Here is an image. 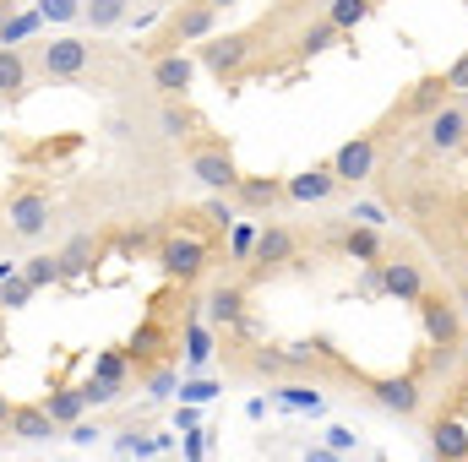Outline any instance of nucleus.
<instances>
[{"mask_svg": "<svg viewBox=\"0 0 468 462\" xmlns=\"http://www.w3.org/2000/svg\"><path fill=\"white\" fill-rule=\"evenodd\" d=\"M365 386H370V397H376L387 414H398V419H414L420 403H425V386H420L414 370H403V375H376V381H365Z\"/></svg>", "mask_w": 468, "mask_h": 462, "instance_id": "10", "label": "nucleus"}, {"mask_svg": "<svg viewBox=\"0 0 468 462\" xmlns=\"http://www.w3.org/2000/svg\"><path fill=\"white\" fill-rule=\"evenodd\" d=\"M153 125H158V136H164V142H191L202 120H197V110H191L186 99H164V104H158V115H153Z\"/></svg>", "mask_w": 468, "mask_h": 462, "instance_id": "21", "label": "nucleus"}, {"mask_svg": "<svg viewBox=\"0 0 468 462\" xmlns=\"http://www.w3.org/2000/svg\"><path fill=\"white\" fill-rule=\"evenodd\" d=\"M333 174L344 180V185H359V180H370L376 174V163H381V136L376 131H365V136H354V142H344L333 158Z\"/></svg>", "mask_w": 468, "mask_h": 462, "instance_id": "12", "label": "nucleus"}, {"mask_svg": "<svg viewBox=\"0 0 468 462\" xmlns=\"http://www.w3.org/2000/svg\"><path fill=\"white\" fill-rule=\"evenodd\" d=\"M55 430H60V425L49 419L44 403H11V419H5V436H11V441H27V446H33V441H49Z\"/></svg>", "mask_w": 468, "mask_h": 462, "instance_id": "18", "label": "nucleus"}, {"mask_svg": "<svg viewBox=\"0 0 468 462\" xmlns=\"http://www.w3.org/2000/svg\"><path fill=\"white\" fill-rule=\"evenodd\" d=\"M147 77H153L158 99H186V93H191V82H197V55H186V49L153 55V60H147Z\"/></svg>", "mask_w": 468, "mask_h": 462, "instance_id": "13", "label": "nucleus"}, {"mask_svg": "<svg viewBox=\"0 0 468 462\" xmlns=\"http://www.w3.org/2000/svg\"><path fill=\"white\" fill-rule=\"evenodd\" d=\"M447 88H452V93H468V55H458V60L447 66Z\"/></svg>", "mask_w": 468, "mask_h": 462, "instance_id": "37", "label": "nucleus"}, {"mask_svg": "<svg viewBox=\"0 0 468 462\" xmlns=\"http://www.w3.org/2000/svg\"><path fill=\"white\" fill-rule=\"evenodd\" d=\"M49 218H55V196L44 185H16L5 196V207H0V229L11 239H44Z\"/></svg>", "mask_w": 468, "mask_h": 462, "instance_id": "4", "label": "nucleus"}, {"mask_svg": "<svg viewBox=\"0 0 468 462\" xmlns=\"http://www.w3.org/2000/svg\"><path fill=\"white\" fill-rule=\"evenodd\" d=\"M447 99H458V93L447 88V71H425V77H420V82H409V93L398 99V120H420V125H425V120L436 115Z\"/></svg>", "mask_w": 468, "mask_h": 462, "instance_id": "14", "label": "nucleus"}, {"mask_svg": "<svg viewBox=\"0 0 468 462\" xmlns=\"http://www.w3.org/2000/svg\"><path fill=\"white\" fill-rule=\"evenodd\" d=\"M344 256H349V261H359V267H376V261L387 256L381 229H370V224H349V229H344Z\"/></svg>", "mask_w": 468, "mask_h": 462, "instance_id": "23", "label": "nucleus"}, {"mask_svg": "<svg viewBox=\"0 0 468 462\" xmlns=\"http://www.w3.org/2000/svg\"><path fill=\"white\" fill-rule=\"evenodd\" d=\"M420 136H425V147H431L436 158L463 152V147H468V104H463V99H447L436 115L425 120V131H420Z\"/></svg>", "mask_w": 468, "mask_h": 462, "instance_id": "8", "label": "nucleus"}, {"mask_svg": "<svg viewBox=\"0 0 468 462\" xmlns=\"http://www.w3.org/2000/svg\"><path fill=\"white\" fill-rule=\"evenodd\" d=\"M289 261H300V234L289 224H261L256 229V250H250V267L256 272H283Z\"/></svg>", "mask_w": 468, "mask_h": 462, "instance_id": "11", "label": "nucleus"}, {"mask_svg": "<svg viewBox=\"0 0 468 462\" xmlns=\"http://www.w3.org/2000/svg\"><path fill=\"white\" fill-rule=\"evenodd\" d=\"M349 224H370V229H381V224H387V207H381V202H365V196H359V202L349 207Z\"/></svg>", "mask_w": 468, "mask_h": 462, "instance_id": "36", "label": "nucleus"}, {"mask_svg": "<svg viewBox=\"0 0 468 462\" xmlns=\"http://www.w3.org/2000/svg\"><path fill=\"white\" fill-rule=\"evenodd\" d=\"M99 44H88V38H49V44H38V55H33V77H44V82H93V71H99Z\"/></svg>", "mask_w": 468, "mask_h": 462, "instance_id": "2", "label": "nucleus"}, {"mask_svg": "<svg viewBox=\"0 0 468 462\" xmlns=\"http://www.w3.org/2000/svg\"><path fill=\"white\" fill-rule=\"evenodd\" d=\"M202 213H207V224H213V229H234V224L245 218V213H239V202H234V196H218V191H207V207H202Z\"/></svg>", "mask_w": 468, "mask_h": 462, "instance_id": "30", "label": "nucleus"}, {"mask_svg": "<svg viewBox=\"0 0 468 462\" xmlns=\"http://www.w3.org/2000/svg\"><path fill=\"white\" fill-rule=\"evenodd\" d=\"M234 202H239V213L250 218V213H272V207L289 202V196H283V180H272V174H267V180H261V174H245V180L234 185Z\"/></svg>", "mask_w": 468, "mask_h": 462, "instance_id": "20", "label": "nucleus"}, {"mask_svg": "<svg viewBox=\"0 0 468 462\" xmlns=\"http://www.w3.org/2000/svg\"><path fill=\"white\" fill-rule=\"evenodd\" d=\"M376 5H381V0H327V11H322V16H327V22L349 38V33L365 22V16H370V11H376Z\"/></svg>", "mask_w": 468, "mask_h": 462, "instance_id": "27", "label": "nucleus"}, {"mask_svg": "<svg viewBox=\"0 0 468 462\" xmlns=\"http://www.w3.org/2000/svg\"><path fill=\"white\" fill-rule=\"evenodd\" d=\"M11 272H16V267H11V261H0V283H5V278H11Z\"/></svg>", "mask_w": 468, "mask_h": 462, "instance_id": "41", "label": "nucleus"}, {"mask_svg": "<svg viewBox=\"0 0 468 462\" xmlns=\"http://www.w3.org/2000/svg\"><path fill=\"white\" fill-rule=\"evenodd\" d=\"M125 359H131V353H104V359H99V370H93V381L125 386Z\"/></svg>", "mask_w": 468, "mask_h": 462, "instance_id": "35", "label": "nucleus"}, {"mask_svg": "<svg viewBox=\"0 0 468 462\" xmlns=\"http://www.w3.org/2000/svg\"><path fill=\"white\" fill-rule=\"evenodd\" d=\"M338 38H344V33H338L327 16H316L311 27H300V38H294V55H300V60H316V55H327Z\"/></svg>", "mask_w": 468, "mask_h": 462, "instance_id": "25", "label": "nucleus"}, {"mask_svg": "<svg viewBox=\"0 0 468 462\" xmlns=\"http://www.w3.org/2000/svg\"><path fill=\"white\" fill-rule=\"evenodd\" d=\"M55 256H60V283H77V278H88V272L104 261V239L82 229V234H71Z\"/></svg>", "mask_w": 468, "mask_h": 462, "instance_id": "16", "label": "nucleus"}, {"mask_svg": "<svg viewBox=\"0 0 468 462\" xmlns=\"http://www.w3.org/2000/svg\"><path fill=\"white\" fill-rule=\"evenodd\" d=\"M218 33V5L207 0H175L158 22V33L147 38V60L153 55H169V49H186V44H202Z\"/></svg>", "mask_w": 468, "mask_h": 462, "instance_id": "1", "label": "nucleus"}, {"mask_svg": "<svg viewBox=\"0 0 468 462\" xmlns=\"http://www.w3.org/2000/svg\"><path fill=\"white\" fill-rule=\"evenodd\" d=\"M27 82H33V60L11 44H0V110L22 104L27 99Z\"/></svg>", "mask_w": 468, "mask_h": 462, "instance_id": "19", "label": "nucleus"}, {"mask_svg": "<svg viewBox=\"0 0 468 462\" xmlns=\"http://www.w3.org/2000/svg\"><path fill=\"white\" fill-rule=\"evenodd\" d=\"M207 5H218V11H229V5H239V0H207Z\"/></svg>", "mask_w": 468, "mask_h": 462, "instance_id": "43", "label": "nucleus"}, {"mask_svg": "<svg viewBox=\"0 0 468 462\" xmlns=\"http://www.w3.org/2000/svg\"><path fill=\"white\" fill-rule=\"evenodd\" d=\"M38 27H44V16H38V11H11V16H5V27H0V44L22 49V38H33Z\"/></svg>", "mask_w": 468, "mask_h": 462, "instance_id": "29", "label": "nucleus"}, {"mask_svg": "<svg viewBox=\"0 0 468 462\" xmlns=\"http://www.w3.org/2000/svg\"><path fill=\"white\" fill-rule=\"evenodd\" d=\"M207 245L197 239V234H164L158 239V272L169 278V283H197L202 272H207Z\"/></svg>", "mask_w": 468, "mask_h": 462, "instance_id": "7", "label": "nucleus"}, {"mask_svg": "<svg viewBox=\"0 0 468 462\" xmlns=\"http://www.w3.org/2000/svg\"><path fill=\"white\" fill-rule=\"evenodd\" d=\"M250 250H256V224H245V218H239V224L229 229V256H234V261H250Z\"/></svg>", "mask_w": 468, "mask_h": 462, "instance_id": "34", "label": "nucleus"}, {"mask_svg": "<svg viewBox=\"0 0 468 462\" xmlns=\"http://www.w3.org/2000/svg\"><path fill=\"white\" fill-rule=\"evenodd\" d=\"M420 310V327H425V338L436 353H452V348H463V305H458V294H441V289H425V299L414 305Z\"/></svg>", "mask_w": 468, "mask_h": 462, "instance_id": "6", "label": "nucleus"}, {"mask_svg": "<svg viewBox=\"0 0 468 462\" xmlns=\"http://www.w3.org/2000/svg\"><path fill=\"white\" fill-rule=\"evenodd\" d=\"M213 364V327H202L197 316L186 321V370H207Z\"/></svg>", "mask_w": 468, "mask_h": 462, "instance_id": "28", "label": "nucleus"}, {"mask_svg": "<svg viewBox=\"0 0 468 462\" xmlns=\"http://www.w3.org/2000/svg\"><path fill=\"white\" fill-rule=\"evenodd\" d=\"M131 16V0H82V27L88 33H115Z\"/></svg>", "mask_w": 468, "mask_h": 462, "instance_id": "24", "label": "nucleus"}, {"mask_svg": "<svg viewBox=\"0 0 468 462\" xmlns=\"http://www.w3.org/2000/svg\"><path fill=\"white\" fill-rule=\"evenodd\" d=\"M22 278H27L33 289H44V283H60V256H33V261L22 267Z\"/></svg>", "mask_w": 468, "mask_h": 462, "instance_id": "32", "label": "nucleus"}, {"mask_svg": "<svg viewBox=\"0 0 468 462\" xmlns=\"http://www.w3.org/2000/svg\"><path fill=\"white\" fill-rule=\"evenodd\" d=\"M256 60V33H213L197 44V66H207L224 88H234Z\"/></svg>", "mask_w": 468, "mask_h": 462, "instance_id": "5", "label": "nucleus"}, {"mask_svg": "<svg viewBox=\"0 0 468 462\" xmlns=\"http://www.w3.org/2000/svg\"><path fill=\"white\" fill-rule=\"evenodd\" d=\"M27 299H33V283H27L22 272H11V278L0 283V310H22Z\"/></svg>", "mask_w": 468, "mask_h": 462, "instance_id": "33", "label": "nucleus"}, {"mask_svg": "<svg viewBox=\"0 0 468 462\" xmlns=\"http://www.w3.org/2000/svg\"><path fill=\"white\" fill-rule=\"evenodd\" d=\"M33 11H38L44 22H55V27L82 22V0H33Z\"/></svg>", "mask_w": 468, "mask_h": 462, "instance_id": "31", "label": "nucleus"}, {"mask_svg": "<svg viewBox=\"0 0 468 462\" xmlns=\"http://www.w3.org/2000/svg\"><path fill=\"white\" fill-rule=\"evenodd\" d=\"M458 305H463V316H468V272L458 278Z\"/></svg>", "mask_w": 468, "mask_h": 462, "instance_id": "39", "label": "nucleus"}, {"mask_svg": "<svg viewBox=\"0 0 468 462\" xmlns=\"http://www.w3.org/2000/svg\"><path fill=\"white\" fill-rule=\"evenodd\" d=\"M376 272H381V294H387V299H398V305H420V299H425V289H431L425 267H420V261H409V256H381V261H376Z\"/></svg>", "mask_w": 468, "mask_h": 462, "instance_id": "9", "label": "nucleus"}, {"mask_svg": "<svg viewBox=\"0 0 468 462\" xmlns=\"http://www.w3.org/2000/svg\"><path fill=\"white\" fill-rule=\"evenodd\" d=\"M5 419H11V403H5V392H0V430H5Z\"/></svg>", "mask_w": 468, "mask_h": 462, "instance_id": "40", "label": "nucleus"}, {"mask_svg": "<svg viewBox=\"0 0 468 462\" xmlns=\"http://www.w3.org/2000/svg\"><path fill=\"white\" fill-rule=\"evenodd\" d=\"M169 392H175V375H169V370H158V375H153V397H169Z\"/></svg>", "mask_w": 468, "mask_h": 462, "instance_id": "38", "label": "nucleus"}, {"mask_svg": "<svg viewBox=\"0 0 468 462\" xmlns=\"http://www.w3.org/2000/svg\"><path fill=\"white\" fill-rule=\"evenodd\" d=\"M5 16H11V0H0V27H5Z\"/></svg>", "mask_w": 468, "mask_h": 462, "instance_id": "42", "label": "nucleus"}, {"mask_svg": "<svg viewBox=\"0 0 468 462\" xmlns=\"http://www.w3.org/2000/svg\"><path fill=\"white\" fill-rule=\"evenodd\" d=\"M202 316L213 332H229V327H245V283H218L207 299H202Z\"/></svg>", "mask_w": 468, "mask_h": 462, "instance_id": "17", "label": "nucleus"}, {"mask_svg": "<svg viewBox=\"0 0 468 462\" xmlns=\"http://www.w3.org/2000/svg\"><path fill=\"white\" fill-rule=\"evenodd\" d=\"M44 408H49L55 425H82V414H88V392H82V386H60V392L44 397Z\"/></svg>", "mask_w": 468, "mask_h": 462, "instance_id": "26", "label": "nucleus"}, {"mask_svg": "<svg viewBox=\"0 0 468 462\" xmlns=\"http://www.w3.org/2000/svg\"><path fill=\"white\" fill-rule=\"evenodd\" d=\"M338 185H344V180L333 174V163H311V169H300V174L283 180V196L300 202V207H322V202L338 196Z\"/></svg>", "mask_w": 468, "mask_h": 462, "instance_id": "15", "label": "nucleus"}, {"mask_svg": "<svg viewBox=\"0 0 468 462\" xmlns=\"http://www.w3.org/2000/svg\"><path fill=\"white\" fill-rule=\"evenodd\" d=\"M186 169H191V180H197L202 191H218V196H234V185L245 180L224 136H191V147H186Z\"/></svg>", "mask_w": 468, "mask_h": 462, "instance_id": "3", "label": "nucleus"}, {"mask_svg": "<svg viewBox=\"0 0 468 462\" xmlns=\"http://www.w3.org/2000/svg\"><path fill=\"white\" fill-rule=\"evenodd\" d=\"M431 452H436V462H468V430L458 419H436L431 425Z\"/></svg>", "mask_w": 468, "mask_h": 462, "instance_id": "22", "label": "nucleus"}]
</instances>
